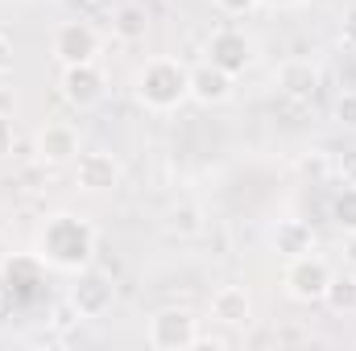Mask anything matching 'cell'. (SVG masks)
Segmentation results:
<instances>
[{
    "label": "cell",
    "mask_w": 356,
    "mask_h": 351,
    "mask_svg": "<svg viewBox=\"0 0 356 351\" xmlns=\"http://www.w3.org/2000/svg\"><path fill=\"white\" fill-rule=\"evenodd\" d=\"M273 83L282 95H290V99H315L319 87H323V75H319V67L311 62V58H286L282 67H277V75H273Z\"/></svg>",
    "instance_id": "30bf717a"
},
{
    "label": "cell",
    "mask_w": 356,
    "mask_h": 351,
    "mask_svg": "<svg viewBox=\"0 0 356 351\" xmlns=\"http://www.w3.org/2000/svg\"><path fill=\"white\" fill-rule=\"evenodd\" d=\"M116 182H120V162L108 149H91V153L75 157V186L79 190L99 194V190H112Z\"/></svg>",
    "instance_id": "9c48e42d"
},
{
    "label": "cell",
    "mask_w": 356,
    "mask_h": 351,
    "mask_svg": "<svg viewBox=\"0 0 356 351\" xmlns=\"http://www.w3.org/2000/svg\"><path fill=\"white\" fill-rule=\"evenodd\" d=\"M336 120H340L344 128H356V91H344V95L336 99Z\"/></svg>",
    "instance_id": "d6986e66"
},
{
    "label": "cell",
    "mask_w": 356,
    "mask_h": 351,
    "mask_svg": "<svg viewBox=\"0 0 356 351\" xmlns=\"http://www.w3.org/2000/svg\"><path fill=\"white\" fill-rule=\"evenodd\" d=\"M232 79L228 71H220L216 62H203L191 71V99H199L203 108H216V103H228L232 99Z\"/></svg>",
    "instance_id": "4fadbf2b"
},
{
    "label": "cell",
    "mask_w": 356,
    "mask_h": 351,
    "mask_svg": "<svg viewBox=\"0 0 356 351\" xmlns=\"http://www.w3.org/2000/svg\"><path fill=\"white\" fill-rule=\"evenodd\" d=\"M112 33H116L120 42H129V46L145 42V33H149V12H145L141 4H124V8H116V17H112Z\"/></svg>",
    "instance_id": "9a60e30c"
},
{
    "label": "cell",
    "mask_w": 356,
    "mask_h": 351,
    "mask_svg": "<svg viewBox=\"0 0 356 351\" xmlns=\"http://www.w3.org/2000/svg\"><path fill=\"white\" fill-rule=\"evenodd\" d=\"M133 95L149 112H175L182 99H191V71L175 58H149L133 79Z\"/></svg>",
    "instance_id": "7a4b0ae2"
},
{
    "label": "cell",
    "mask_w": 356,
    "mask_h": 351,
    "mask_svg": "<svg viewBox=\"0 0 356 351\" xmlns=\"http://www.w3.org/2000/svg\"><path fill=\"white\" fill-rule=\"evenodd\" d=\"M336 170H340L344 182H356V149H348V153H340V157H336Z\"/></svg>",
    "instance_id": "7402d4cb"
},
{
    "label": "cell",
    "mask_w": 356,
    "mask_h": 351,
    "mask_svg": "<svg viewBox=\"0 0 356 351\" xmlns=\"http://www.w3.org/2000/svg\"><path fill=\"white\" fill-rule=\"evenodd\" d=\"M166 228H170V236L178 240H191V236H203V207L199 203H178L170 207V215H166Z\"/></svg>",
    "instance_id": "2e32d148"
},
{
    "label": "cell",
    "mask_w": 356,
    "mask_h": 351,
    "mask_svg": "<svg viewBox=\"0 0 356 351\" xmlns=\"http://www.w3.org/2000/svg\"><path fill=\"white\" fill-rule=\"evenodd\" d=\"M257 4H261V0H216V8H220L224 17H249Z\"/></svg>",
    "instance_id": "44dd1931"
},
{
    "label": "cell",
    "mask_w": 356,
    "mask_h": 351,
    "mask_svg": "<svg viewBox=\"0 0 356 351\" xmlns=\"http://www.w3.org/2000/svg\"><path fill=\"white\" fill-rule=\"evenodd\" d=\"M50 54L63 67H79V62H95L99 54V33L91 29L88 21H63L50 37Z\"/></svg>",
    "instance_id": "5b68a950"
},
{
    "label": "cell",
    "mask_w": 356,
    "mask_h": 351,
    "mask_svg": "<svg viewBox=\"0 0 356 351\" xmlns=\"http://www.w3.org/2000/svg\"><path fill=\"white\" fill-rule=\"evenodd\" d=\"M323 302H327L336 314H353L356 310V273H332Z\"/></svg>",
    "instance_id": "e0dca14e"
},
{
    "label": "cell",
    "mask_w": 356,
    "mask_h": 351,
    "mask_svg": "<svg viewBox=\"0 0 356 351\" xmlns=\"http://www.w3.org/2000/svg\"><path fill=\"white\" fill-rule=\"evenodd\" d=\"M112 298H116V285H112L104 273H88V268H79V281L71 285L67 306H71L79 318H104V314L112 310Z\"/></svg>",
    "instance_id": "8992f818"
},
{
    "label": "cell",
    "mask_w": 356,
    "mask_h": 351,
    "mask_svg": "<svg viewBox=\"0 0 356 351\" xmlns=\"http://www.w3.org/2000/svg\"><path fill=\"white\" fill-rule=\"evenodd\" d=\"M207 62H216L220 71H228V75H241L249 62H253V42L245 37V29H236V25H224V29H216L211 37H207Z\"/></svg>",
    "instance_id": "52a82bcc"
},
{
    "label": "cell",
    "mask_w": 356,
    "mask_h": 351,
    "mask_svg": "<svg viewBox=\"0 0 356 351\" xmlns=\"http://www.w3.org/2000/svg\"><path fill=\"white\" fill-rule=\"evenodd\" d=\"M282 281H286V293L294 302H323L327 281H332V264L315 252H302V257H290Z\"/></svg>",
    "instance_id": "277c9868"
},
{
    "label": "cell",
    "mask_w": 356,
    "mask_h": 351,
    "mask_svg": "<svg viewBox=\"0 0 356 351\" xmlns=\"http://www.w3.org/2000/svg\"><path fill=\"white\" fill-rule=\"evenodd\" d=\"M199 318L191 310H158L149 318V348L154 351H186V348H199Z\"/></svg>",
    "instance_id": "3957f363"
},
{
    "label": "cell",
    "mask_w": 356,
    "mask_h": 351,
    "mask_svg": "<svg viewBox=\"0 0 356 351\" xmlns=\"http://www.w3.org/2000/svg\"><path fill=\"white\" fill-rule=\"evenodd\" d=\"M13 71V42H8V33H0V79Z\"/></svg>",
    "instance_id": "603a6c76"
},
{
    "label": "cell",
    "mask_w": 356,
    "mask_h": 351,
    "mask_svg": "<svg viewBox=\"0 0 356 351\" xmlns=\"http://www.w3.org/2000/svg\"><path fill=\"white\" fill-rule=\"evenodd\" d=\"M211 323L220 327H249L253 323V298L241 289V285H220L211 293Z\"/></svg>",
    "instance_id": "7c38bea8"
},
{
    "label": "cell",
    "mask_w": 356,
    "mask_h": 351,
    "mask_svg": "<svg viewBox=\"0 0 356 351\" xmlns=\"http://www.w3.org/2000/svg\"><path fill=\"white\" fill-rule=\"evenodd\" d=\"M38 257L54 268H88L91 257H95V232L79 215H50L42 236H38Z\"/></svg>",
    "instance_id": "6da1fadb"
},
{
    "label": "cell",
    "mask_w": 356,
    "mask_h": 351,
    "mask_svg": "<svg viewBox=\"0 0 356 351\" xmlns=\"http://www.w3.org/2000/svg\"><path fill=\"white\" fill-rule=\"evenodd\" d=\"M13 149H17V128H13V120L0 112V157H13Z\"/></svg>",
    "instance_id": "ffe728a7"
},
{
    "label": "cell",
    "mask_w": 356,
    "mask_h": 351,
    "mask_svg": "<svg viewBox=\"0 0 356 351\" xmlns=\"http://www.w3.org/2000/svg\"><path fill=\"white\" fill-rule=\"evenodd\" d=\"M38 162H46V166H67V162H75L79 157V132H75V124H67V120H54V124H46L42 132H38Z\"/></svg>",
    "instance_id": "8fae6325"
},
{
    "label": "cell",
    "mask_w": 356,
    "mask_h": 351,
    "mask_svg": "<svg viewBox=\"0 0 356 351\" xmlns=\"http://www.w3.org/2000/svg\"><path fill=\"white\" fill-rule=\"evenodd\" d=\"M273 248L290 261V257H302V252H315V232L307 219H277L273 228Z\"/></svg>",
    "instance_id": "5bb4252c"
},
{
    "label": "cell",
    "mask_w": 356,
    "mask_h": 351,
    "mask_svg": "<svg viewBox=\"0 0 356 351\" xmlns=\"http://www.w3.org/2000/svg\"><path fill=\"white\" fill-rule=\"evenodd\" d=\"M63 95H67V103H75L79 112H88V108H95L108 95V79H104V71L95 62L67 67L63 71Z\"/></svg>",
    "instance_id": "ba28073f"
},
{
    "label": "cell",
    "mask_w": 356,
    "mask_h": 351,
    "mask_svg": "<svg viewBox=\"0 0 356 351\" xmlns=\"http://www.w3.org/2000/svg\"><path fill=\"white\" fill-rule=\"evenodd\" d=\"M332 223L344 232V236H356V182H344L332 198Z\"/></svg>",
    "instance_id": "ac0fdd59"
}]
</instances>
